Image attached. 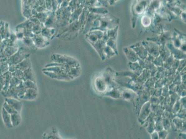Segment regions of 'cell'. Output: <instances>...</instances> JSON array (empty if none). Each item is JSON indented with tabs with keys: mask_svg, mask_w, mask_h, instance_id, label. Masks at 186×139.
<instances>
[{
	"mask_svg": "<svg viewBox=\"0 0 186 139\" xmlns=\"http://www.w3.org/2000/svg\"><path fill=\"white\" fill-rule=\"evenodd\" d=\"M43 72L45 75L51 78L65 81H69L72 79L60 66H53L45 67L43 69Z\"/></svg>",
	"mask_w": 186,
	"mask_h": 139,
	"instance_id": "obj_1",
	"label": "cell"
},
{
	"mask_svg": "<svg viewBox=\"0 0 186 139\" xmlns=\"http://www.w3.org/2000/svg\"><path fill=\"white\" fill-rule=\"evenodd\" d=\"M51 63H56L60 64L61 66L64 67L69 65L72 67H77L80 66L78 61L76 59L68 56H64L55 54L51 57L50 59Z\"/></svg>",
	"mask_w": 186,
	"mask_h": 139,
	"instance_id": "obj_2",
	"label": "cell"
},
{
	"mask_svg": "<svg viewBox=\"0 0 186 139\" xmlns=\"http://www.w3.org/2000/svg\"><path fill=\"white\" fill-rule=\"evenodd\" d=\"M29 54L23 50L18 51L14 55L7 57V61L8 65L15 64L17 65L25 58L28 57Z\"/></svg>",
	"mask_w": 186,
	"mask_h": 139,
	"instance_id": "obj_3",
	"label": "cell"
},
{
	"mask_svg": "<svg viewBox=\"0 0 186 139\" xmlns=\"http://www.w3.org/2000/svg\"><path fill=\"white\" fill-rule=\"evenodd\" d=\"M94 86L96 90L100 92L103 93L107 91L108 85L105 80L103 76L98 77L96 78L94 82Z\"/></svg>",
	"mask_w": 186,
	"mask_h": 139,
	"instance_id": "obj_4",
	"label": "cell"
},
{
	"mask_svg": "<svg viewBox=\"0 0 186 139\" xmlns=\"http://www.w3.org/2000/svg\"><path fill=\"white\" fill-rule=\"evenodd\" d=\"M145 44L142 43V45L144 46L147 51L148 52L150 55L155 57L159 56L160 54L159 47H158L156 44L153 43H149L147 42H145Z\"/></svg>",
	"mask_w": 186,
	"mask_h": 139,
	"instance_id": "obj_5",
	"label": "cell"
},
{
	"mask_svg": "<svg viewBox=\"0 0 186 139\" xmlns=\"http://www.w3.org/2000/svg\"><path fill=\"white\" fill-rule=\"evenodd\" d=\"M135 52L138 56L140 57L142 60H145L148 55V52L143 45L137 44V45L131 47Z\"/></svg>",
	"mask_w": 186,
	"mask_h": 139,
	"instance_id": "obj_6",
	"label": "cell"
},
{
	"mask_svg": "<svg viewBox=\"0 0 186 139\" xmlns=\"http://www.w3.org/2000/svg\"><path fill=\"white\" fill-rule=\"evenodd\" d=\"M5 102L17 112L21 113L22 109L23 104L22 102L20 100L12 98H6Z\"/></svg>",
	"mask_w": 186,
	"mask_h": 139,
	"instance_id": "obj_7",
	"label": "cell"
},
{
	"mask_svg": "<svg viewBox=\"0 0 186 139\" xmlns=\"http://www.w3.org/2000/svg\"><path fill=\"white\" fill-rule=\"evenodd\" d=\"M92 45L98 52L103 60H104L105 56L104 53V50L106 46V42L103 40H98L97 42L92 43Z\"/></svg>",
	"mask_w": 186,
	"mask_h": 139,
	"instance_id": "obj_8",
	"label": "cell"
},
{
	"mask_svg": "<svg viewBox=\"0 0 186 139\" xmlns=\"http://www.w3.org/2000/svg\"><path fill=\"white\" fill-rule=\"evenodd\" d=\"M124 52L129 60L131 62H135L138 61L140 58L137 55L135 52L132 48H125L124 49Z\"/></svg>",
	"mask_w": 186,
	"mask_h": 139,
	"instance_id": "obj_9",
	"label": "cell"
},
{
	"mask_svg": "<svg viewBox=\"0 0 186 139\" xmlns=\"http://www.w3.org/2000/svg\"><path fill=\"white\" fill-rule=\"evenodd\" d=\"M2 116L4 123L7 128L13 127L11 123V115L7 112L3 107L2 109Z\"/></svg>",
	"mask_w": 186,
	"mask_h": 139,
	"instance_id": "obj_10",
	"label": "cell"
},
{
	"mask_svg": "<svg viewBox=\"0 0 186 139\" xmlns=\"http://www.w3.org/2000/svg\"><path fill=\"white\" fill-rule=\"evenodd\" d=\"M38 96V92L36 89L29 88L26 89L25 94L23 100H25L32 101L35 100Z\"/></svg>",
	"mask_w": 186,
	"mask_h": 139,
	"instance_id": "obj_11",
	"label": "cell"
},
{
	"mask_svg": "<svg viewBox=\"0 0 186 139\" xmlns=\"http://www.w3.org/2000/svg\"><path fill=\"white\" fill-rule=\"evenodd\" d=\"M17 69L24 71L28 69L29 68L31 67V65L30 59L28 57L25 58L22 61L16 65Z\"/></svg>",
	"mask_w": 186,
	"mask_h": 139,
	"instance_id": "obj_12",
	"label": "cell"
},
{
	"mask_svg": "<svg viewBox=\"0 0 186 139\" xmlns=\"http://www.w3.org/2000/svg\"><path fill=\"white\" fill-rule=\"evenodd\" d=\"M150 102H147L144 105L143 107H142L141 112H140V119L144 120L148 117L150 113Z\"/></svg>",
	"mask_w": 186,
	"mask_h": 139,
	"instance_id": "obj_13",
	"label": "cell"
},
{
	"mask_svg": "<svg viewBox=\"0 0 186 139\" xmlns=\"http://www.w3.org/2000/svg\"><path fill=\"white\" fill-rule=\"evenodd\" d=\"M11 123L13 127H16L20 125L21 121L20 113L16 112L11 115Z\"/></svg>",
	"mask_w": 186,
	"mask_h": 139,
	"instance_id": "obj_14",
	"label": "cell"
},
{
	"mask_svg": "<svg viewBox=\"0 0 186 139\" xmlns=\"http://www.w3.org/2000/svg\"><path fill=\"white\" fill-rule=\"evenodd\" d=\"M81 72V69L80 66H79V67L71 68L69 72L68 73V74L73 79L78 77L80 75Z\"/></svg>",
	"mask_w": 186,
	"mask_h": 139,
	"instance_id": "obj_15",
	"label": "cell"
},
{
	"mask_svg": "<svg viewBox=\"0 0 186 139\" xmlns=\"http://www.w3.org/2000/svg\"><path fill=\"white\" fill-rule=\"evenodd\" d=\"M23 72L24 74L25 80H31V81L35 82V77H34V74H33L31 67L29 68L28 69L24 71Z\"/></svg>",
	"mask_w": 186,
	"mask_h": 139,
	"instance_id": "obj_16",
	"label": "cell"
},
{
	"mask_svg": "<svg viewBox=\"0 0 186 139\" xmlns=\"http://www.w3.org/2000/svg\"><path fill=\"white\" fill-rule=\"evenodd\" d=\"M23 85L26 89L32 88V89L37 90V86L36 83L31 80H26L23 81Z\"/></svg>",
	"mask_w": 186,
	"mask_h": 139,
	"instance_id": "obj_17",
	"label": "cell"
},
{
	"mask_svg": "<svg viewBox=\"0 0 186 139\" xmlns=\"http://www.w3.org/2000/svg\"><path fill=\"white\" fill-rule=\"evenodd\" d=\"M106 96L114 98H118L121 97V94L120 92L117 89H112L110 92H107L105 94Z\"/></svg>",
	"mask_w": 186,
	"mask_h": 139,
	"instance_id": "obj_18",
	"label": "cell"
},
{
	"mask_svg": "<svg viewBox=\"0 0 186 139\" xmlns=\"http://www.w3.org/2000/svg\"><path fill=\"white\" fill-rule=\"evenodd\" d=\"M12 76L18 78V79H20V80H22V81L25 80L24 74L23 72L21 71V70L18 69L15 72L12 73Z\"/></svg>",
	"mask_w": 186,
	"mask_h": 139,
	"instance_id": "obj_19",
	"label": "cell"
},
{
	"mask_svg": "<svg viewBox=\"0 0 186 139\" xmlns=\"http://www.w3.org/2000/svg\"><path fill=\"white\" fill-rule=\"evenodd\" d=\"M104 53L105 56H107L108 57H111L115 55V52H114V51L107 45L105 47Z\"/></svg>",
	"mask_w": 186,
	"mask_h": 139,
	"instance_id": "obj_20",
	"label": "cell"
},
{
	"mask_svg": "<svg viewBox=\"0 0 186 139\" xmlns=\"http://www.w3.org/2000/svg\"><path fill=\"white\" fill-rule=\"evenodd\" d=\"M3 107L10 115H12V114L16 113V112H18L15 109H14L13 107H11L10 105H9L7 102H6L5 101L4 103H3Z\"/></svg>",
	"mask_w": 186,
	"mask_h": 139,
	"instance_id": "obj_21",
	"label": "cell"
},
{
	"mask_svg": "<svg viewBox=\"0 0 186 139\" xmlns=\"http://www.w3.org/2000/svg\"><path fill=\"white\" fill-rule=\"evenodd\" d=\"M117 29H118V27L115 28L114 29H111L108 31L107 34L110 39L113 40H115L117 36Z\"/></svg>",
	"mask_w": 186,
	"mask_h": 139,
	"instance_id": "obj_22",
	"label": "cell"
},
{
	"mask_svg": "<svg viewBox=\"0 0 186 139\" xmlns=\"http://www.w3.org/2000/svg\"><path fill=\"white\" fill-rule=\"evenodd\" d=\"M107 46L110 47L115 52L116 54H118V51H117V47H116V43H115V40H112L110 39L107 40Z\"/></svg>",
	"mask_w": 186,
	"mask_h": 139,
	"instance_id": "obj_23",
	"label": "cell"
},
{
	"mask_svg": "<svg viewBox=\"0 0 186 139\" xmlns=\"http://www.w3.org/2000/svg\"><path fill=\"white\" fill-rule=\"evenodd\" d=\"M133 94L132 93L130 92L129 91H126L124 92L123 93L122 95V96L125 99L127 100H131L133 98Z\"/></svg>",
	"mask_w": 186,
	"mask_h": 139,
	"instance_id": "obj_24",
	"label": "cell"
},
{
	"mask_svg": "<svg viewBox=\"0 0 186 139\" xmlns=\"http://www.w3.org/2000/svg\"><path fill=\"white\" fill-rule=\"evenodd\" d=\"M5 84L4 77L3 75H0V92L3 88Z\"/></svg>",
	"mask_w": 186,
	"mask_h": 139,
	"instance_id": "obj_25",
	"label": "cell"
},
{
	"mask_svg": "<svg viewBox=\"0 0 186 139\" xmlns=\"http://www.w3.org/2000/svg\"><path fill=\"white\" fill-rule=\"evenodd\" d=\"M17 69L16 65H15V64L9 65V67H8V71L12 73L15 72Z\"/></svg>",
	"mask_w": 186,
	"mask_h": 139,
	"instance_id": "obj_26",
	"label": "cell"
},
{
	"mask_svg": "<svg viewBox=\"0 0 186 139\" xmlns=\"http://www.w3.org/2000/svg\"><path fill=\"white\" fill-rule=\"evenodd\" d=\"M155 137H156V139H158V134H157V132H153V133H152V135H151V138L153 139H155Z\"/></svg>",
	"mask_w": 186,
	"mask_h": 139,
	"instance_id": "obj_27",
	"label": "cell"
},
{
	"mask_svg": "<svg viewBox=\"0 0 186 139\" xmlns=\"http://www.w3.org/2000/svg\"><path fill=\"white\" fill-rule=\"evenodd\" d=\"M1 61H0V65H1Z\"/></svg>",
	"mask_w": 186,
	"mask_h": 139,
	"instance_id": "obj_28",
	"label": "cell"
}]
</instances>
